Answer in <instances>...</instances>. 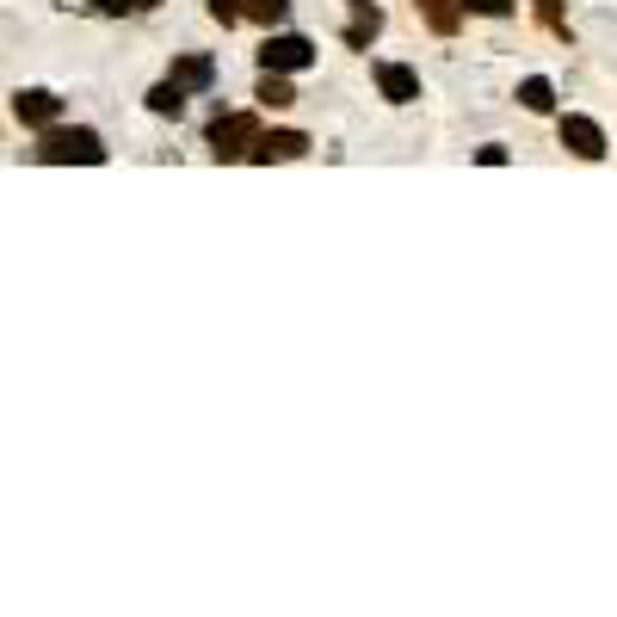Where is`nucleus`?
Segmentation results:
<instances>
[{"mask_svg":"<svg viewBox=\"0 0 617 617\" xmlns=\"http://www.w3.org/2000/svg\"><path fill=\"white\" fill-rule=\"evenodd\" d=\"M285 13H290V0H248V20L260 25H285Z\"/></svg>","mask_w":617,"mask_h":617,"instance_id":"obj_14","label":"nucleus"},{"mask_svg":"<svg viewBox=\"0 0 617 617\" xmlns=\"http://www.w3.org/2000/svg\"><path fill=\"white\" fill-rule=\"evenodd\" d=\"M297 154H308L303 130H260V142H253L248 161H297Z\"/></svg>","mask_w":617,"mask_h":617,"instance_id":"obj_7","label":"nucleus"},{"mask_svg":"<svg viewBox=\"0 0 617 617\" xmlns=\"http://www.w3.org/2000/svg\"><path fill=\"white\" fill-rule=\"evenodd\" d=\"M519 105H525V112H550V105H556V87H550L543 75L519 80Z\"/></svg>","mask_w":617,"mask_h":617,"instance_id":"obj_13","label":"nucleus"},{"mask_svg":"<svg viewBox=\"0 0 617 617\" xmlns=\"http://www.w3.org/2000/svg\"><path fill=\"white\" fill-rule=\"evenodd\" d=\"M38 161H50V167H62V161H80V167H99L105 161V142H99L93 130H62V124H50V130L38 136Z\"/></svg>","mask_w":617,"mask_h":617,"instance_id":"obj_1","label":"nucleus"},{"mask_svg":"<svg viewBox=\"0 0 617 617\" xmlns=\"http://www.w3.org/2000/svg\"><path fill=\"white\" fill-rule=\"evenodd\" d=\"M469 13H482V20H506V13H513V0H469Z\"/></svg>","mask_w":617,"mask_h":617,"instance_id":"obj_16","label":"nucleus"},{"mask_svg":"<svg viewBox=\"0 0 617 617\" xmlns=\"http://www.w3.org/2000/svg\"><path fill=\"white\" fill-rule=\"evenodd\" d=\"M253 142H260V117L253 112H229L211 124V149L216 161H235V154H253Z\"/></svg>","mask_w":617,"mask_h":617,"instance_id":"obj_2","label":"nucleus"},{"mask_svg":"<svg viewBox=\"0 0 617 617\" xmlns=\"http://www.w3.org/2000/svg\"><path fill=\"white\" fill-rule=\"evenodd\" d=\"M93 7H99V13H112V20H117V13H136L142 0H93Z\"/></svg>","mask_w":617,"mask_h":617,"instance_id":"obj_17","label":"nucleus"},{"mask_svg":"<svg viewBox=\"0 0 617 617\" xmlns=\"http://www.w3.org/2000/svg\"><path fill=\"white\" fill-rule=\"evenodd\" d=\"M260 105H266V112H285V105H297V87H290L285 75H278V68H266V75H260Z\"/></svg>","mask_w":617,"mask_h":617,"instance_id":"obj_11","label":"nucleus"},{"mask_svg":"<svg viewBox=\"0 0 617 617\" xmlns=\"http://www.w3.org/2000/svg\"><path fill=\"white\" fill-rule=\"evenodd\" d=\"M13 117L32 124V130H50V124L62 117V99L43 93V87H20V93H13Z\"/></svg>","mask_w":617,"mask_h":617,"instance_id":"obj_5","label":"nucleus"},{"mask_svg":"<svg viewBox=\"0 0 617 617\" xmlns=\"http://www.w3.org/2000/svg\"><path fill=\"white\" fill-rule=\"evenodd\" d=\"M352 7H358V13H352V25H347V43H352V50H365V43L383 32V13H377L370 0H352Z\"/></svg>","mask_w":617,"mask_h":617,"instance_id":"obj_10","label":"nucleus"},{"mask_svg":"<svg viewBox=\"0 0 617 617\" xmlns=\"http://www.w3.org/2000/svg\"><path fill=\"white\" fill-rule=\"evenodd\" d=\"M562 149H575L580 161H599V154H605V130H599L593 117L568 112V117H562Z\"/></svg>","mask_w":617,"mask_h":617,"instance_id":"obj_6","label":"nucleus"},{"mask_svg":"<svg viewBox=\"0 0 617 617\" xmlns=\"http://www.w3.org/2000/svg\"><path fill=\"white\" fill-rule=\"evenodd\" d=\"M414 7H420V20L432 25L439 38H451V32L463 25V13H469V0H414Z\"/></svg>","mask_w":617,"mask_h":617,"instance_id":"obj_8","label":"nucleus"},{"mask_svg":"<svg viewBox=\"0 0 617 617\" xmlns=\"http://www.w3.org/2000/svg\"><path fill=\"white\" fill-rule=\"evenodd\" d=\"M315 62V43L297 38V32H272L266 43H260V68H278V75H297V68H308Z\"/></svg>","mask_w":617,"mask_h":617,"instance_id":"obj_3","label":"nucleus"},{"mask_svg":"<svg viewBox=\"0 0 617 617\" xmlns=\"http://www.w3.org/2000/svg\"><path fill=\"white\" fill-rule=\"evenodd\" d=\"M149 112L154 117H179V112H186V87H179L174 75L161 80V87H149Z\"/></svg>","mask_w":617,"mask_h":617,"instance_id":"obj_12","label":"nucleus"},{"mask_svg":"<svg viewBox=\"0 0 617 617\" xmlns=\"http://www.w3.org/2000/svg\"><path fill=\"white\" fill-rule=\"evenodd\" d=\"M174 80L186 93H204V87H216V62L211 56H174Z\"/></svg>","mask_w":617,"mask_h":617,"instance_id":"obj_9","label":"nucleus"},{"mask_svg":"<svg viewBox=\"0 0 617 617\" xmlns=\"http://www.w3.org/2000/svg\"><path fill=\"white\" fill-rule=\"evenodd\" d=\"M142 7H161V0H142Z\"/></svg>","mask_w":617,"mask_h":617,"instance_id":"obj_19","label":"nucleus"},{"mask_svg":"<svg viewBox=\"0 0 617 617\" xmlns=\"http://www.w3.org/2000/svg\"><path fill=\"white\" fill-rule=\"evenodd\" d=\"M476 161H482V167H501L506 149H501V142H488V149H476Z\"/></svg>","mask_w":617,"mask_h":617,"instance_id":"obj_18","label":"nucleus"},{"mask_svg":"<svg viewBox=\"0 0 617 617\" xmlns=\"http://www.w3.org/2000/svg\"><path fill=\"white\" fill-rule=\"evenodd\" d=\"M204 7H211V20H216V25L248 20V0H204Z\"/></svg>","mask_w":617,"mask_h":617,"instance_id":"obj_15","label":"nucleus"},{"mask_svg":"<svg viewBox=\"0 0 617 617\" xmlns=\"http://www.w3.org/2000/svg\"><path fill=\"white\" fill-rule=\"evenodd\" d=\"M370 80H377V93H383L389 105H414V99H420V75L402 68V62H370Z\"/></svg>","mask_w":617,"mask_h":617,"instance_id":"obj_4","label":"nucleus"}]
</instances>
